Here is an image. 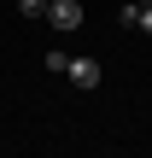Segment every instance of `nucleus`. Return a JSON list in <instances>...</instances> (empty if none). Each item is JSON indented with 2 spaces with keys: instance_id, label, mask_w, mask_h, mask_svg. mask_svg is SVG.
Masks as SVG:
<instances>
[{
  "instance_id": "nucleus-1",
  "label": "nucleus",
  "mask_w": 152,
  "mask_h": 158,
  "mask_svg": "<svg viewBox=\"0 0 152 158\" xmlns=\"http://www.w3.org/2000/svg\"><path fill=\"white\" fill-rule=\"evenodd\" d=\"M82 0H47V23L53 29H82Z\"/></svg>"
},
{
  "instance_id": "nucleus-2",
  "label": "nucleus",
  "mask_w": 152,
  "mask_h": 158,
  "mask_svg": "<svg viewBox=\"0 0 152 158\" xmlns=\"http://www.w3.org/2000/svg\"><path fill=\"white\" fill-rule=\"evenodd\" d=\"M64 76H70L76 88H100V59H70V64H64Z\"/></svg>"
},
{
  "instance_id": "nucleus-3",
  "label": "nucleus",
  "mask_w": 152,
  "mask_h": 158,
  "mask_svg": "<svg viewBox=\"0 0 152 158\" xmlns=\"http://www.w3.org/2000/svg\"><path fill=\"white\" fill-rule=\"evenodd\" d=\"M129 29H146L152 35V0H123V12H117Z\"/></svg>"
},
{
  "instance_id": "nucleus-4",
  "label": "nucleus",
  "mask_w": 152,
  "mask_h": 158,
  "mask_svg": "<svg viewBox=\"0 0 152 158\" xmlns=\"http://www.w3.org/2000/svg\"><path fill=\"white\" fill-rule=\"evenodd\" d=\"M18 12L23 18H47V0H18Z\"/></svg>"
}]
</instances>
